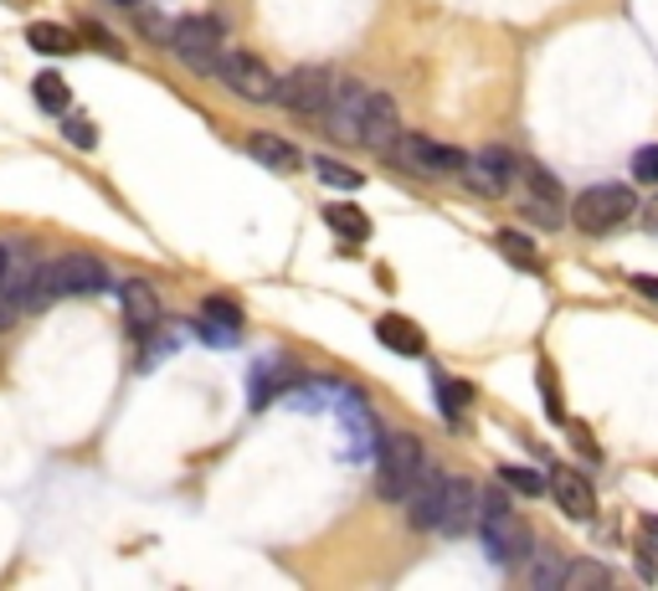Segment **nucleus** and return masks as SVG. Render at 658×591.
Returning a JSON list of instances; mask_svg holds the SVG:
<instances>
[{"mask_svg":"<svg viewBox=\"0 0 658 591\" xmlns=\"http://www.w3.org/2000/svg\"><path fill=\"white\" fill-rule=\"evenodd\" d=\"M632 211H638L632 186L607 180V186H587V190H581L577 206L566 211V221H577V232H587V237H602V232H612L618 221H628Z\"/></svg>","mask_w":658,"mask_h":591,"instance_id":"1","label":"nucleus"},{"mask_svg":"<svg viewBox=\"0 0 658 591\" xmlns=\"http://www.w3.org/2000/svg\"><path fill=\"white\" fill-rule=\"evenodd\" d=\"M428 457H422V443H416V432H391L386 443H381V457H376V494L381 499H406L412 489L416 469H422Z\"/></svg>","mask_w":658,"mask_h":591,"instance_id":"2","label":"nucleus"},{"mask_svg":"<svg viewBox=\"0 0 658 591\" xmlns=\"http://www.w3.org/2000/svg\"><path fill=\"white\" fill-rule=\"evenodd\" d=\"M165 41H170L175 57L196 72H216V62H222V21H216V16H180V21L165 31Z\"/></svg>","mask_w":658,"mask_h":591,"instance_id":"3","label":"nucleus"},{"mask_svg":"<svg viewBox=\"0 0 658 591\" xmlns=\"http://www.w3.org/2000/svg\"><path fill=\"white\" fill-rule=\"evenodd\" d=\"M335 98V72L330 68H294L288 78L273 82V104L288 114H324V104Z\"/></svg>","mask_w":658,"mask_h":591,"instance_id":"4","label":"nucleus"},{"mask_svg":"<svg viewBox=\"0 0 658 591\" xmlns=\"http://www.w3.org/2000/svg\"><path fill=\"white\" fill-rule=\"evenodd\" d=\"M41 273H47V288H52L57 304H62V298L104 294V288H108V268L98 263V257H88V253H72V257H57V263H41Z\"/></svg>","mask_w":658,"mask_h":591,"instance_id":"5","label":"nucleus"},{"mask_svg":"<svg viewBox=\"0 0 658 591\" xmlns=\"http://www.w3.org/2000/svg\"><path fill=\"white\" fill-rule=\"evenodd\" d=\"M216 72H222V82H227L237 98H247V104H273V72L263 57L253 52H227L222 62H216Z\"/></svg>","mask_w":658,"mask_h":591,"instance_id":"6","label":"nucleus"},{"mask_svg":"<svg viewBox=\"0 0 658 591\" xmlns=\"http://www.w3.org/2000/svg\"><path fill=\"white\" fill-rule=\"evenodd\" d=\"M402 139V108L391 93H365L361 119H355V145L365 149H391Z\"/></svg>","mask_w":658,"mask_h":591,"instance_id":"7","label":"nucleus"},{"mask_svg":"<svg viewBox=\"0 0 658 591\" xmlns=\"http://www.w3.org/2000/svg\"><path fill=\"white\" fill-rule=\"evenodd\" d=\"M479 530H484V545H489V561L499 565H520L530 555V530L514 520V510H494V514H479Z\"/></svg>","mask_w":658,"mask_h":591,"instance_id":"8","label":"nucleus"},{"mask_svg":"<svg viewBox=\"0 0 658 591\" xmlns=\"http://www.w3.org/2000/svg\"><path fill=\"white\" fill-rule=\"evenodd\" d=\"M463 180H469V190H479V196H504L510 190V175H514V160H510V149H479V155H463Z\"/></svg>","mask_w":658,"mask_h":591,"instance_id":"9","label":"nucleus"},{"mask_svg":"<svg viewBox=\"0 0 658 591\" xmlns=\"http://www.w3.org/2000/svg\"><path fill=\"white\" fill-rule=\"evenodd\" d=\"M473 524H479V489H473L469 479H448L443 504H438V524H432V530H443V535H469Z\"/></svg>","mask_w":658,"mask_h":591,"instance_id":"10","label":"nucleus"},{"mask_svg":"<svg viewBox=\"0 0 658 591\" xmlns=\"http://www.w3.org/2000/svg\"><path fill=\"white\" fill-rule=\"evenodd\" d=\"M551 499L561 504V514L566 520H577V524H587V520H597V489H591V479L587 473H577V469H556L551 473Z\"/></svg>","mask_w":658,"mask_h":591,"instance_id":"11","label":"nucleus"},{"mask_svg":"<svg viewBox=\"0 0 658 591\" xmlns=\"http://www.w3.org/2000/svg\"><path fill=\"white\" fill-rule=\"evenodd\" d=\"M443 484H448V473L438 469V463H422V469H416L412 489H406V520H412L416 530H432V524H438Z\"/></svg>","mask_w":658,"mask_h":591,"instance_id":"12","label":"nucleus"},{"mask_svg":"<svg viewBox=\"0 0 658 591\" xmlns=\"http://www.w3.org/2000/svg\"><path fill=\"white\" fill-rule=\"evenodd\" d=\"M402 165L428 170V175H458L463 170V155H458L453 145H438V139H428V135H412V139H402Z\"/></svg>","mask_w":658,"mask_h":591,"instance_id":"13","label":"nucleus"},{"mask_svg":"<svg viewBox=\"0 0 658 591\" xmlns=\"http://www.w3.org/2000/svg\"><path fill=\"white\" fill-rule=\"evenodd\" d=\"M119 298H124V324H129L135 335H149V329L160 324V294H155L145 278H129L119 288Z\"/></svg>","mask_w":658,"mask_h":591,"instance_id":"14","label":"nucleus"},{"mask_svg":"<svg viewBox=\"0 0 658 591\" xmlns=\"http://www.w3.org/2000/svg\"><path fill=\"white\" fill-rule=\"evenodd\" d=\"M376 339L386 349H396V355H422V349H428V335H422L406 314H381V319H376Z\"/></svg>","mask_w":658,"mask_h":591,"instance_id":"15","label":"nucleus"},{"mask_svg":"<svg viewBox=\"0 0 658 591\" xmlns=\"http://www.w3.org/2000/svg\"><path fill=\"white\" fill-rule=\"evenodd\" d=\"M361 104H365V88H361V82H345V88L335 82V98L324 104V114H330V129H335V135H345V139H355V119H361Z\"/></svg>","mask_w":658,"mask_h":591,"instance_id":"16","label":"nucleus"},{"mask_svg":"<svg viewBox=\"0 0 658 591\" xmlns=\"http://www.w3.org/2000/svg\"><path fill=\"white\" fill-rule=\"evenodd\" d=\"M31 98H37L41 114L62 119V114H68V104H72V88H68V78H62V72H37V78H31Z\"/></svg>","mask_w":658,"mask_h":591,"instance_id":"17","label":"nucleus"},{"mask_svg":"<svg viewBox=\"0 0 658 591\" xmlns=\"http://www.w3.org/2000/svg\"><path fill=\"white\" fill-rule=\"evenodd\" d=\"M324 227L335 232V237H345V243H365L371 237V216L361 206L340 201V206H324Z\"/></svg>","mask_w":658,"mask_h":591,"instance_id":"18","label":"nucleus"},{"mask_svg":"<svg viewBox=\"0 0 658 591\" xmlns=\"http://www.w3.org/2000/svg\"><path fill=\"white\" fill-rule=\"evenodd\" d=\"M247 155L263 160V165H273V170H294L298 165V149L288 145V139H278V135H247Z\"/></svg>","mask_w":658,"mask_h":591,"instance_id":"19","label":"nucleus"},{"mask_svg":"<svg viewBox=\"0 0 658 591\" xmlns=\"http://www.w3.org/2000/svg\"><path fill=\"white\" fill-rule=\"evenodd\" d=\"M27 41L37 47V52H47V57H62V52H72V47H78V37H72L68 27H52V21H31Z\"/></svg>","mask_w":658,"mask_h":591,"instance_id":"20","label":"nucleus"},{"mask_svg":"<svg viewBox=\"0 0 658 591\" xmlns=\"http://www.w3.org/2000/svg\"><path fill=\"white\" fill-rule=\"evenodd\" d=\"M612 571H607V565H597V561H577V565H561V587L566 591H587V587H612Z\"/></svg>","mask_w":658,"mask_h":591,"instance_id":"21","label":"nucleus"},{"mask_svg":"<svg viewBox=\"0 0 658 591\" xmlns=\"http://www.w3.org/2000/svg\"><path fill=\"white\" fill-rule=\"evenodd\" d=\"M494 243H499V253L510 257L514 268H524V273H540V253H536V243H530V237H520V232H510V227H504V232H499V237H494Z\"/></svg>","mask_w":658,"mask_h":591,"instance_id":"22","label":"nucleus"},{"mask_svg":"<svg viewBox=\"0 0 658 591\" xmlns=\"http://www.w3.org/2000/svg\"><path fill=\"white\" fill-rule=\"evenodd\" d=\"M469 402H473L469 381L438 376V406H443V417H448V422H458V417H463V412H469Z\"/></svg>","mask_w":658,"mask_h":591,"instance_id":"23","label":"nucleus"},{"mask_svg":"<svg viewBox=\"0 0 658 591\" xmlns=\"http://www.w3.org/2000/svg\"><path fill=\"white\" fill-rule=\"evenodd\" d=\"M499 484L514 489V494H524V499L546 494V479H540L536 469H524V463H504V469H499Z\"/></svg>","mask_w":658,"mask_h":591,"instance_id":"24","label":"nucleus"},{"mask_svg":"<svg viewBox=\"0 0 658 591\" xmlns=\"http://www.w3.org/2000/svg\"><path fill=\"white\" fill-rule=\"evenodd\" d=\"M314 175H320L324 186H335V190H361V186H365V175H361V170H350V165L330 160V155H320V160H314Z\"/></svg>","mask_w":658,"mask_h":591,"instance_id":"25","label":"nucleus"},{"mask_svg":"<svg viewBox=\"0 0 658 591\" xmlns=\"http://www.w3.org/2000/svg\"><path fill=\"white\" fill-rule=\"evenodd\" d=\"M202 319H206V324H216V329H232V335L243 329V309H237L232 298H222V294H212V298L202 304Z\"/></svg>","mask_w":658,"mask_h":591,"instance_id":"26","label":"nucleus"},{"mask_svg":"<svg viewBox=\"0 0 658 591\" xmlns=\"http://www.w3.org/2000/svg\"><path fill=\"white\" fill-rule=\"evenodd\" d=\"M524 577L536 581V587H561V561H551V555H536V561L524 565Z\"/></svg>","mask_w":658,"mask_h":591,"instance_id":"27","label":"nucleus"},{"mask_svg":"<svg viewBox=\"0 0 658 591\" xmlns=\"http://www.w3.org/2000/svg\"><path fill=\"white\" fill-rule=\"evenodd\" d=\"M632 180L658 186V145H648V149H638V155H632Z\"/></svg>","mask_w":658,"mask_h":591,"instance_id":"28","label":"nucleus"},{"mask_svg":"<svg viewBox=\"0 0 658 591\" xmlns=\"http://www.w3.org/2000/svg\"><path fill=\"white\" fill-rule=\"evenodd\" d=\"M62 135H68L78 149H94L98 145V135H94V124H88V119H68V114H62Z\"/></svg>","mask_w":658,"mask_h":591,"instance_id":"29","label":"nucleus"},{"mask_svg":"<svg viewBox=\"0 0 658 591\" xmlns=\"http://www.w3.org/2000/svg\"><path fill=\"white\" fill-rule=\"evenodd\" d=\"M524 175H530V190H536V196H561V186H556V180H551L546 170H536V165H530Z\"/></svg>","mask_w":658,"mask_h":591,"instance_id":"30","label":"nucleus"},{"mask_svg":"<svg viewBox=\"0 0 658 591\" xmlns=\"http://www.w3.org/2000/svg\"><path fill=\"white\" fill-rule=\"evenodd\" d=\"M82 37H88V41H94V47H104V52H114V57H119V52H124V47H119V41H114V37H108V31H104V27H94V21H88V27H82Z\"/></svg>","mask_w":658,"mask_h":591,"instance_id":"31","label":"nucleus"},{"mask_svg":"<svg viewBox=\"0 0 658 591\" xmlns=\"http://www.w3.org/2000/svg\"><path fill=\"white\" fill-rule=\"evenodd\" d=\"M632 288H638L644 298H654V304H658V278H654V273H638V278H632Z\"/></svg>","mask_w":658,"mask_h":591,"instance_id":"32","label":"nucleus"},{"mask_svg":"<svg viewBox=\"0 0 658 591\" xmlns=\"http://www.w3.org/2000/svg\"><path fill=\"white\" fill-rule=\"evenodd\" d=\"M11 273H16V253L6 243H0V288H6V283H11Z\"/></svg>","mask_w":658,"mask_h":591,"instance_id":"33","label":"nucleus"},{"mask_svg":"<svg viewBox=\"0 0 658 591\" xmlns=\"http://www.w3.org/2000/svg\"><path fill=\"white\" fill-rule=\"evenodd\" d=\"M638 565H644V577H648V581H658V555H654V545H644V551H638Z\"/></svg>","mask_w":658,"mask_h":591,"instance_id":"34","label":"nucleus"},{"mask_svg":"<svg viewBox=\"0 0 658 591\" xmlns=\"http://www.w3.org/2000/svg\"><path fill=\"white\" fill-rule=\"evenodd\" d=\"M644 535H648V540H654V545H658V514H654V520L644 524Z\"/></svg>","mask_w":658,"mask_h":591,"instance_id":"35","label":"nucleus"},{"mask_svg":"<svg viewBox=\"0 0 658 591\" xmlns=\"http://www.w3.org/2000/svg\"><path fill=\"white\" fill-rule=\"evenodd\" d=\"M648 221L658 227V186H654V201H648Z\"/></svg>","mask_w":658,"mask_h":591,"instance_id":"36","label":"nucleus"},{"mask_svg":"<svg viewBox=\"0 0 658 591\" xmlns=\"http://www.w3.org/2000/svg\"><path fill=\"white\" fill-rule=\"evenodd\" d=\"M124 6H139V0H124Z\"/></svg>","mask_w":658,"mask_h":591,"instance_id":"37","label":"nucleus"}]
</instances>
